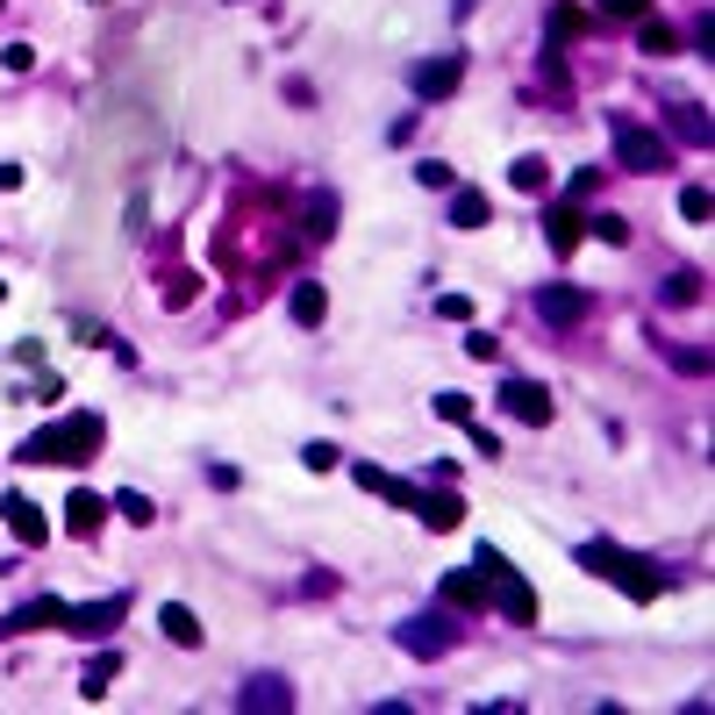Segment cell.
<instances>
[{
  "mask_svg": "<svg viewBox=\"0 0 715 715\" xmlns=\"http://www.w3.org/2000/svg\"><path fill=\"white\" fill-rule=\"evenodd\" d=\"M659 294H665V308H687V301H702V272H673Z\"/></svg>",
  "mask_w": 715,
  "mask_h": 715,
  "instance_id": "cell-18",
  "label": "cell"
},
{
  "mask_svg": "<svg viewBox=\"0 0 715 715\" xmlns=\"http://www.w3.org/2000/svg\"><path fill=\"white\" fill-rule=\"evenodd\" d=\"M0 515H8L14 544H43V537H51V523H43V508L29 494H8V501H0Z\"/></svg>",
  "mask_w": 715,
  "mask_h": 715,
  "instance_id": "cell-7",
  "label": "cell"
},
{
  "mask_svg": "<svg viewBox=\"0 0 715 715\" xmlns=\"http://www.w3.org/2000/svg\"><path fill=\"white\" fill-rule=\"evenodd\" d=\"M508 179H515V187H523V193H544V179H551V165H544L537 150H529V158H515V165H508Z\"/></svg>",
  "mask_w": 715,
  "mask_h": 715,
  "instance_id": "cell-17",
  "label": "cell"
},
{
  "mask_svg": "<svg viewBox=\"0 0 715 715\" xmlns=\"http://www.w3.org/2000/svg\"><path fill=\"white\" fill-rule=\"evenodd\" d=\"M22 459L29 465H86V459H101V416H65V422H51V430H36L22 444Z\"/></svg>",
  "mask_w": 715,
  "mask_h": 715,
  "instance_id": "cell-2",
  "label": "cell"
},
{
  "mask_svg": "<svg viewBox=\"0 0 715 715\" xmlns=\"http://www.w3.org/2000/svg\"><path fill=\"white\" fill-rule=\"evenodd\" d=\"M416 179H422V187H430V193H437V187H451V179H459V172H451V165H444V158H430V165H416Z\"/></svg>",
  "mask_w": 715,
  "mask_h": 715,
  "instance_id": "cell-28",
  "label": "cell"
},
{
  "mask_svg": "<svg viewBox=\"0 0 715 715\" xmlns=\"http://www.w3.org/2000/svg\"><path fill=\"white\" fill-rule=\"evenodd\" d=\"M537 315H544V323H558V329H572L587 315V294H580V286H544V294H537Z\"/></svg>",
  "mask_w": 715,
  "mask_h": 715,
  "instance_id": "cell-8",
  "label": "cell"
},
{
  "mask_svg": "<svg viewBox=\"0 0 715 715\" xmlns=\"http://www.w3.org/2000/svg\"><path fill=\"white\" fill-rule=\"evenodd\" d=\"M65 622H72L80 637H101V630H115V622H122V595H115V601H94V608H65Z\"/></svg>",
  "mask_w": 715,
  "mask_h": 715,
  "instance_id": "cell-14",
  "label": "cell"
},
{
  "mask_svg": "<svg viewBox=\"0 0 715 715\" xmlns=\"http://www.w3.org/2000/svg\"><path fill=\"white\" fill-rule=\"evenodd\" d=\"M608 129H616V165L622 172H673V144H665L659 129H644L637 115H616Z\"/></svg>",
  "mask_w": 715,
  "mask_h": 715,
  "instance_id": "cell-3",
  "label": "cell"
},
{
  "mask_svg": "<svg viewBox=\"0 0 715 715\" xmlns=\"http://www.w3.org/2000/svg\"><path fill=\"white\" fill-rule=\"evenodd\" d=\"M286 315H294L301 329H315V323H323V315H329V294H323V286H315V280H301L294 294H286Z\"/></svg>",
  "mask_w": 715,
  "mask_h": 715,
  "instance_id": "cell-12",
  "label": "cell"
},
{
  "mask_svg": "<svg viewBox=\"0 0 715 715\" xmlns=\"http://www.w3.org/2000/svg\"><path fill=\"white\" fill-rule=\"evenodd\" d=\"M601 14H608V22H644L651 0H601Z\"/></svg>",
  "mask_w": 715,
  "mask_h": 715,
  "instance_id": "cell-25",
  "label": "cell"
},
{
  "mask_svg": "<svg viewBox=\"0 0 715 715\" xmlns=\"http://www.w3.org/2000/svg\"><path fill=\"white\" fill-rule=\"evenodd\" d=\"M122 515H129V523H158V515H150V501H144V494H122Z\"/></svg>",
  "mask_w": 715,
  "mask_h": 715,
  "instance_id": "cell-32",
  "label": "cell"
},
{
  "mask_svg": "<svg viewBox=\"0 0 715 715\" xmlns=\"http://www.w3.org/2000/svg\"><path fill=\"white\" fill-rule=\"evenodd\" d=\"M580 566L595 572V580L622 587V595H630V601H659L665 587H673V572H665V566H651V558L622 551V544H580Z\"/></svg>",
  "mask_w": 715,
  "mask_h": 715,
  "instance_id": "cell-1",
  "label": "cell"
},
{
  "mask_svg": "<svg viewBox=\"0 0 715 715\" xmlns=\"http://www.w3.org/2000/svg\"><path fill=\"white\" fill-rule=\"evenodd\" d=\"M0 301H8V286H0Z\"/></svg>",
  "mask_w": 715,
  "mask_h": 715,
  "instance_id": "cell-33",
  "label": "cell"
},
{
  "mask_svg": "<svg viewBox=\"0 0 715 715\" xmlns=\"http://www.w3.org/2000/svg\"><path fill=\"white\" fill-rule=\"evenodd\" d=\"M437 416L444 422H473V393H437Z\"/></svg>",
  "mask_w": 715,
  "mask_h": 715,
  "instance_id": "cell-24",
  "label": "cell"
},
{
  "mask_svg": "<svg viewBox=\"0 0 715 715\" xmlns=\"http://www.w3.org/2000/svg\"><path fill=\"white\" fill-rule=\"evenodd\" d=\"M465 351H473V358H486V365H494V358H501V344H494V337H486V329H473V337H465Z\"/></svg>",
  "mask_w": 715,
  "mask_h": 715,
  "instance_id": "cell-31",
  "label": "cell"
},
{
  "mask_svg": "<svg viewBox=\"0 0 715 715\" xmlns=\"http://www.w3.org/2000/svg\"><path fill=\"white\" fill-rule=\"evenodd\" d=\"M501 408H508L515 422H529V430L551 422V393H544L537 379H501Z\"/></svg>",
  "mask_w": 715,
  "mask_h": 715,
  "instance_id": "cell-4",
  "label": "cell"
},
{
  "mask_svg": "<svg viewBox=\"0 0 715 715\" xmlns=\"http://www.w3.org/2000/svg\"><path fill=\"white\" fill-rule=\"evenodd\" d=\"M0 65H8V72H29V65H36V51H29V43H8V51H0Z\"/></svg>",
  "mask_w": 715,
  "mask_h": 715,
  "instance_id": "cell-29",
  "label": "cell"
},
{
  "mask_svg": "<svg viewBox=\"0 0 715 715\" xmlns=\"http://www.w3.org/2000/svg\"><path fill=\"white\" fill-rule=\"evenodd\" d=\"M243 708H294V694L280 680H257V687H243Z\"/></svg>",
  "mask_w": 715,
  "mask_h": 715,
  "instance_id": "cell-20",
  "label": "cell"
},
{
  "mask_svg": "<svg viewBox=\"0 0 715 715\" xmlns=\"http://www.w3.org/2000/svg\"><path fill=\"white\" fill-rule=\"evenodd\" d=\"M580 29H587L580 8H551V36H580Z\"/></svg>",
  "mask_w": 715,
  "mask_h": 715,
  "instance_id": "cell-27",
  "label": "cell"
},
{
  "mask_svg": "<svg viewBox=\"0 0 715 715\" xmlns=\"http://www.w3.org/2000/svg\"><path fill=\"white\" fill-rule=\"evenodd\" d=\"M422 523H430V529H459L465 523V508H459V494H422Z\"/></svg>",
  "mask_w": 715,
  "mask_h": 715,
  "instance_id": "cell-16",
  "label": "cell"
},
{
  "mask_svg": "<svg viewBox=\"0 0 715 715\" xmlns=\"http://www.w3.org/2000/svg\"><path fill=\"white\" fill-rule=\"evenodd\" d=\"M451 222H459V230H480L486 222V193H459V201H451Z\"/></svg>",
  "mask_w": 715,
  "mask_h": 715,
  "instance_id": "cell-22",
  "label": "cell"
},
{
  "mask_svg": "<svg viewBox=\"0 0 715 715\" xmlns=\"http://www.w3.org/2000/svg\"><path fill=\"white\" fill-rule=\"evenodd\" d=\"M158 630L172 637L179 651H193V644H201V622H193V608H187V601H165V608H158Z\"/></svg>",
  "mask_w": 715,
  "mask_h": 715,
  "instance_id": "cell-11",
  "label": "cell"
},
{
  "mask_svg": "<svg viewBox=\"0 0 715 715\" xmlns=\"http://www.w3.org/2000/svg\"><path fill=\"white\" fill-rule=\"evenodd\" d=\"M544 236H551V251H558V257H572V251H580V236H587L580 208H572V201H558L551 215H544Z\"/></svg>",
  "mask_w": 715,
  "mask_h": 715,
  "instance_id": "cell-9",
  "label": "cell"
},
{
  "mask_svg": "<svg viewBox=\"0 0 715 715\" xmlns=\"http://www.w3.org/2000/svg\"><path fill=\"white\" fill-rule=\"evenodd\" d=\"M301 459H308V473H329V465H337V444H308Z\"/></svg>",
  "mask_w": 715,
  "mask_h": 715,
  "instance_id": "cell-30",
  "label": "cell"
},
{
  "mask_svg": "<svg viewBox=\"0 0 715 715\" xmlns=\"http://www.w3.org/2000/svg\"><path fill=\"white\" fill-rule=\"evenodd\" d=\"M43 622H65V601H57V595H43V601H29V608H14V616L0 622V637H22V630H43Z\"/></svg>",
  "mask_w": 715,
  "mask_h": 715,
  "instance_id": "cell-10",
  "label": "cell"
},
{
  "mask_svg": "<svg viewBox=\"0 0 715 715\" xmlns=\"http://www.w3.org/2000/svg\"><path fill=\"white\" fill-rule=\"evenodd\" d=\"M444 601L451 608H486V580L480 572H444Z\"/></svg>",
  "mask_w": 715,
  "mask_h": 715,
  "instance_id": "cell-15",
  "label": "cell"
},
{
  "mask_svg": "<svg viewBox=\"0 0 715 715\" xmlns=\"http://www.w3.org/2000/svg\"><path fill=\"white\" fill-rule=\"evenodd\" d=\"M459 80H465V65H459V57H422V65L408 72V86H416L422 101H444V94H459Z\"/></svg>",
  "mask_w": 715,
  "mask_h": 715,
  "instance_id": "cell-6",
  "label": "cell"
},
{
  "mask_svg": "<svg viewBox=\"0 0 715 715\" xmlns=\"http://www.w3.org/2000/svg\"><path fill=\"white\" fill-rule=\"evenodd\" d=\"M644 51H651V57L680 51V29H673V22H659V14H644Z\"/></svg>",
  "mask_w": 715,
  "mask_h": 715,
  "instance_id": "cell-21",
  "label": "cell"
},
{
  "mask_svg": "<svg viewBox=\"0 0 715 715\" xmlns=\"http://www.w3.org/2000/svg\"><path fill=\"white\" fill-rule=\"evenodd\" d=\"M122 673V659H115V651H101V659L94 665H86V702H101V694H108V680Z\"/></svg>",
  "mask_w": 715,
  "mask_h": 715,
  "instance_id": "cell-19",
  "label": "cell"
},
{
  "mask_svg": "<svg viewBox=\"0 0 715 715\" xmlns=\"http://www.w3.org/2000/svg\"><path fill=\"white\" fill-rule=\"evenodd\" d=\"M451 637H459V630H451V622H437V616H408L401 622V651H408V659H444Z\"/></svg>",
  "mask_w": 715,
  "mask_h": 715,
  "instance_id": "cell-5",
  "label": "cell"
},
{
  "mask_svg": "<svg viewBox=\"0 0 715 715\" xmlns=\"http://www.w3.org/2000/svg\"><path fill=\"white\" fill-rule=\"evenodd\" d=\"M680 215H687V222H708V187H680Z\"/></svg>",
  "mask_w": 715,
  "mask_h": 715,
  "instance_id": "cell-26",
  "label": "cell"
},
{
  "mask_svg": "<svg viewBox=\"0 0 715 715\" xmlns=\"http://www.w3.org/2000/svg\"><path fill=\"white\" fill-rule=\"evenodd\" d=\"M587 236H601V243H616V251H622V243H630V222H622V215H595V222H587Z\"/></svg>",
  "mask_w": 715,
  "mask_h": 715,
  "instance_id": "cell-23",
  "label": "cell"
},
{
  "mask_svg": "<svg viewBox=\"0 0 715 715\" xmlns=\"http://www.w3.org/2000/svg\"><path fill=\"white\" fill-rule=\"evenodd\" d=\"M101 515H108V501H101V494H86V486L65 501V529H72V537H94V529H101Z\"/></svg>",
  "mask_w": 715,
  "mask_h": 715,
  "instance_id": "cell-13",
  "label": "cell"
}]
</instances>
